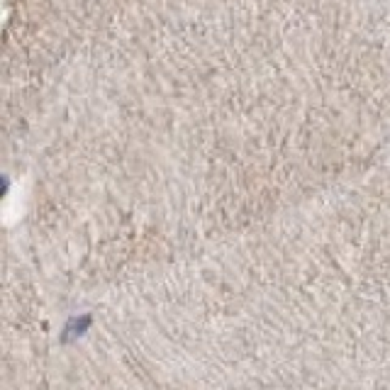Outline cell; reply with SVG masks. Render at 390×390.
<instances>
[{"instance_id": "6da1fadb", "label": "cell", "mask_w": 390, "mask_h": 390, "mask_svg": "<svg viewBox=\"0 0 390 390\" xmlns=\"http://www.w3.org/2000/svg\"><path fill=\"white\" fill-rule=\"evenodd\" d=\"M88 324H91V317H88V315H83V317H81V322H78V320H73V322L68 324V327H66V332H63V334H66V339H71V334H76V337H78V334H83V332H86V329H88Z\"/></svg>"}]
</instances>
